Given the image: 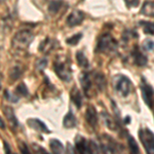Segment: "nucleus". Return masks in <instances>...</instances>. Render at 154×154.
I'll return each instance as SVG.
<instances>
[{
	"mask_svg": "<svg viewBox=\"0 0 154 154\" xmlns=\"http://www.w3.org/2000/svg\"><path fill=\"white\" fill-rule=\"evenodd\" d=\"M112 84L114 91L118 94L120 97H126L133 89V82L128 76L122 75V74H118L113 77Z\"/></svg>",
	"mask_w": 154,
	"mask_h": 154,
	"instance_id": "f257e3e1",
	"label": "nucleus"
},
{
	"mask_svg": "<svg viewBox=\"0 0 154 154\" xmlns=\"http://www.w3.org/2000/svg\"><path fill=\"white\" fill-rule=\"evenodd\" d=\"M116 49H117V42L111 36V34L105 33L100 37L98 41V46H97V51L109 54L114 53Z\"/></svg>",
	"mask_w": 154,
	"mask_h": 154,
	"instance_id": "f03ea898",
	"label": "nucleus"
},
{
	"mask_svg": "<svg viewBox=\"0 0 154 154\" xmlns=\"http://www.w3.org/2000/svg\"><path fill=\"white\" fill-rule=\"evenodd\" d=\"M139 137L147 153L154 154V133L148 128H142L139 131Z\"/></svg>",
	"mask_w": 154,
	"mask_h": 154,
	"instance_id": "7ed1b4c3",
	"label": "nucleus"
},
{
	"mask_svg": "<svg viewBox=\"0 0 154 154\" xmlns=\"http://www.w3.org/2000/svg\"><path fill=\"white\" fill-rule=\"evenodd\" d=\"M32 40H33V34L31 33V31L22 30L14 35L12 39V45L18 49H24L29 45Z\"/></svg>",
	"mask_w": 154,
	"mask_h": 154,
	"instance_id": "20e7f679",
	"label": "nucleus"
},
{
	"mask_svg": "<svg viewBox=\"0 0 154 154\" xmlns=\"http://www.w3.org/2000/svg\"><path fill=\"white\" fill-rule=\"evenodd\" d=\"M54 70L56 73L58 74V76L62 80L65 81H70L72 77V72H71V67L70 64L67 63V62H61L58 61L54 64Z\"/></svg>",
	"mask_w": 154,
	"mask_h": 154,
	"instance_id": "39448f33",
	"label": "nucleus"
},
{
	"mask_svg": "<svg viewBox=\"0 0 154 154\" xmlns=\"http://www.w3.org/2000/svg\"><path fill=\"white\" fill-rule=\"evenodd\" d=\"M141 91H142L143 100L145 101L146 105L149 108L152 109L153 107V96H154V89L152 86L149 84L145 78H142V82H141Z\"/></svg>",
	"mask_w": 154,
	"mask_h": 154,
	"instance_id": "423d86ee",
	"label": "nucleus"
},
{
	"mask_svg": "<svg viewBox=\"0 0 154 154\" xmlns=\"http://www.w3.org/2000/svg\"><path fill=\"white\" fill-rule=\"evenodd\" d=\"M120 150H121V148L119 147V145L116 144V142L110 136H104L103 140H102V143H101L102 152L112 153V152H118V151H120Z\"/></svg>",
	"mask_w": 154,
	"mask_h": 154,
	"instance_id": "0eeeda50",
	"label": "nucleus"
},
{
	"mask_svg": "<svg viewBox=\"0 0 154 154\" xmlns=\"http://www.w3.org/2000/svg\"><path fill=\"white\" fill-rule=\"evenodd\" d=\"M80 82H81V85L83 88V91H84V94L88 97H91L93 95V91H94V88L93 86L95 85L94 84V81H93V77H91V73H84L82 77L80 79Z\"/></svg>",
	"mask_w": 154,
	"mask_h": 154,
	"instance_id": "6e6552de",
	"label": "nucleus"
},
{
	"mask_svg": "<svg viewBox=\"0 0 154 154\" xmlns=\"http://www.w3.org/2000/svg\"><path fill=\"white\" fill-rule=\"evenodd\" d=\"M131 57H133V61L134 64L138 67H144L147 65L148 63V59L145 54H143L139 49L138 45H135L133 51H131Z\"/></svg>",
	"mask_w": 154,
	"mask_h": 154,
	"instance_id": "1a4fd4ad",
	"label": "nucleus"
},
{
	"mask_svg": "<svg viewBox=\"0 0 154 154\" xmlns=\"http://www.w3.org/2000/svg\"><path fill=\"white\" fill-rule=\"evenodd\" d=\"M84 19V14L80 11H74L69 14L67 19V24L69 27H76L82 23Z\"/></svg>",
	"mask_w": 154,
	"mask_h": 154,
	"instance_id": "9d476101",
	"label": "nucleus"
},
{
	"mask_svg": "<svg viewBox=\"0 0 154 154\" xmlns=\"http://www.w3.org/2000/svg\"><path fill=\"white\" fill-rule=\"evenodd\" d=\"M85 119L91 128H96L97 123H98V114H97V110L94 106L88 107L85 113Z\"/></svg>",
	"mask_w": 154,
	"mask_h": 154,
	"instance_id": "9b49d317",
	"label": "nucleus"
},
{
	"mask_svg": "<svg viewBox=\"0 0 154 154\" xmlns=\"http://www.w3.org/2000/svg\"><path fill=\"white\" fill-rule=\"evenodd\" d=\"M102 117H103V120H104V122H105V125L108 126L111 131H120V125H118L116 119H114L111 115H109V114L106 112H103L102 113Z\"/></svg>",
	"mask_w": 154,
	"mask_h": 154,
	"instance_id": "f8f14e48",
	"label": "nucleus"
},
{
	"mask_svg": "<svg viewBox=\"0 0 154 154\" xmlns=\"http://www.w3.org/2000/svg\"><path fill=\"white\" fill-rule=\"evenodd\" d=\"M141 14L143 16L154 18V1L147 0L143 3V6L141 8Z\"/></svg>",
	"mask_w": 154,
	"mask_h": 154,
	"instance_id": "ddd939ff",
	"label": "nucleus"
},
{
	"mask_svg": "<svg viewBox=\"0 0 154 154\" xmlns=\"http://www.w3.org/2000/svg\"><path fill=\"white\" fill-rule=\"evenodd\" d=\"M29 126H31L32 128L40 131H44V133H48V130L46 128V125L43 122H41L39 119H29L28 120Z\"/></svg>",
	"mask_w": 154,
	"mask_h": 154,
	"instance_id": "4468645a",
	"label": "nucleus"
},
{
	"mask_svg": "<svg viewBox=\"0 0 154 154\" xmlns=\"http://www.w3.org/2000/svg\"><path fill=\"white\" fill-rule=\"evenodd\" d=\"M76 125H77L76 117L70 111V112L65 116V118H64V126L67 128H74V126H76Z\"/></svg>",
	"mask_w": 154,
	"mask_h": 154,
	"instance_id": "2eb2a0df",
	"label": "nucleus"
},
{
	"mask_svg": "<svg viewBox=\"0 0 154 154\" xmlns=\"http://www.w3.org/2000/svg\"><path fill=\"white\" fill-rule=\"evenodd\" d=\"M4 114H5L6 118L8 119V121L11 122V125L12 126H17L18 125V120H17V117L14 115V112L12 110V108L11 107H5L4 108Z\"/></svg>",
	"mask_w": 154,
	"mask_h": 154,
	"instance_id": "dca6fc26",
	"label": "nucleus"
},
{
	"mask_svg": "<svg viewBox=\"0 0 154 154\" xmlns=\"http://www.w3.org/2000/svg\"><path fill=\"white\" fill-rule=\"evenodd\" d=\"M139 25L143 28L144 33L148 34V35H154V23L146 21H140Z\"/></svg>",
	"mask_w": 154,
	"mask_h": 154,
	"instance_id": "f3484780",
	"label": "nucleus"
},
{
	"mask_svg": "<svg viewBox=\"0 0 154 154\" xmlns=\"http://www.w3.org/2000/svg\"><path fill=\"white\" fill-rule=\"evenodd\" d=\"M71 98H72V101H73L74 103H75V105L77 106V108H80L81 104H82V96H81L80 91L77 88L72 89Z\"/></svg>",
	"mask_w": 154,
	"mask_h": 154,
	"instance_id": "a211bd4d",
	"label": "nucleus"
},
{
	"mask_svg": "<svg viewBox=\"0 0 154 154\" xmlns=\"http://www.w3.org/2000/svg\"><path fill=\"white\" fill-rule=\"evenodd\" d=\"M51 149L54 153H63L64 152V146L58 140H51L49 142Z\"/></svg>",
	"mask_w": 154,
	"mask_h": 154,
	"instance_id": "6ab92c4d",
	"label": "nucleus"
},
{
	"mask_svg": "<svg viewBox=\"0 0 154 154\" xmlns=\"http://www.w3.org/2000/svg\"><path fill=\"white\" fill-rule=\"evenodd\" d=\"M76 59H77V62H78L79 66L83 67V68H86L88 67V58L85 57V54L81 51H78L76 54Z\"/></svg>",
	"mask_w": 154,
	"mask_h": 154,
	"instance_id": "aec40b11",
	"label": "nucleus"
},
{
	"mask_svg": "<svg viewBox=\"0 0 154 154\" xmlns=\"http://www.w3.org/2000/svg\"><path fill=\"white\" fill-rule=\"evenodd\" d=\"M62 4H63V2L60 1V0H54V1H51V3H49V6H48V11L51 12V14H57L60 8H61Z\"/></svg>",
	"mask_w": 154,
	"mask_h": 154,
	"instance_id": "412c9836",
	"label": "nucleus"
},
{
	"mask_svg": "<svg viewBox=\"0 0 154 154\" xmlns=\"http://www.w3.org/2000/svg\"><path fill=\"white\" fill-rule=\"evenodd\" d=\"M128 145H130V149H131V153H139L140 149H139L138 144H137L136 140L134 139V137H133V136H128Z\"/></svg>",
	"mask_w": 154,
	"mask_h": 154,
	"instance_id": "4be33fe9",
	"label": "nucleus"
},
{
	"mask_svg": "<svg viewBox=\"0 0 154 154\" xmlns=\"http://www.w3.org/2000/svg\"><path fill=\"white\" fill-rule=\"evenodd\" d=\"M142 48H143L144 51H153L154 49V41L151 40V39H146V40L143 42Z\"/></svg>",
	"mask_w": 154,
	"mask_h": 154,
	"instance_id": "5701e85b",
	"label": "nucleus"
},
{
	"mask_svg": "<svg viewBox=\"0 0 154 154\" xmlns=\"http://www.w3.org/2000/svg\"><path fill=\"white\" fill-rule=\"evenodd\" d=\"M133 36H135V37L138 36V34L136 33L135 30H131V31H130V30H125V33H123V35H122V40L128 41L131 37L133 38Z\"/></svg>",
	"mask_w": 154,
	"mask_h": 154,
	"instance_id": "b1692460",
	"label": "nucleus"
},
{
	"mask_svg": "<svg viewBox=\"0 0 154 154\" xmlns=\"http://www.w3.org/2000/svg\"><path fill=\"white\" fill-rule=\"evenodd\" d=\"M82 37V34H77L75 36H72L71 38H69L67 42H68L69 44H77L78 43V41L80 40V38Z\"/></svg>",
	"mask_w": 154,
	"mask_h": 154,
	"instance_id": "393cba45",
	"label": "nucleus"
},
{
	"mask_svg": "<svg viewBox=\"0 0 154 154\" xmlns=\"http://www.w3.org/2000/svg\"><path fill=\"white\" fill-rule=\"evenodd\" d=\"M125 3L128 7H137L140 3V0H125Z\"/></svg>",
	"mask_w": 154,
	"mask_h": 154,
	"instance_id": "a878e982",
	"label": "nucleus"
},
{
	"mask_svg": "<svg viewBox=\"0 0 154 154\" xmlns=\"http://www.w3.org/2000/svg\"><path fill=\"white\" fill-rule=\"evenodd\" d=\"M17 91H18V93L20 95L24 96L25 94H27V89H26V86L24 85V84H21V85H19V88H17Z\"/></svg>",
	"mask_w": 154,
	"mask_h": 154,
	"instance_id": "bb28decb",
	"label": "nucleus"
},
{
	"mask_svg": "<svg viewBox=\"0 0 154 154\" xmlns=\"http://www.w3.org/2000/svg\"><path fill=\"white\" fill-rule=\"evenodd\" d=\"M0 128H5V125H4L3 120H2L1 118H0Z\"/></svg>",
	"mask_w": 154,
	"mask_h": 154,
	"instance_id": "cd10ccee",
	"label": "nucleus"
},
{
	"mask_svg": "<svg viewBox=\"0 0 154 154\" xmlns=\"http://www.w3.org/2000/svg\"><path fill=\"white\" fill-rule=\"evenodd\" d=\"M125 123H130V117H128V116L125 118Z\"/></svg>",
	"mask_w": 154,
	"mask_h": 154,
	"instance_id": "c85d7f7f",
	"label": "nucleus"
},
{
	"mask_svg": "<svg viewBox=\"0 0 154 154\" xmlns=\"http://www.w3.org/2000/svg\"><path fill=\"white\" fill-rule=\"evenodd\" d=\"M1 79H2V76L1 75H0V89H1V85H2V83H1Z\"/></svg>",
	"mask_w": 154,
	"mask_h": 154,
	"instance_id": "c756f323",
	"label": "nucleus"
},
{
	"mask_svg": "<svg viewBox=\"0 0 154 154\" xmlns=\"http://www.w3.org/2000/svg\"><path fill=\"white\" fill-rule=\"evenodd\" d=\"M4 1H6V0H0V2H4Z\"/></svg>",
	"mask_w": 154,
	"mask_h": 154,
	"instance_id": "7c9ffc66",
	"label": "nucleus"
}]
</instances>
